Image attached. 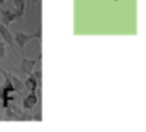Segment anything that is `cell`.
<instances>
[{"label": "cell", "mask_w": 146, "mask_h": 132, "mask_svg": "<svg viewBox=\"0 0 146 132\" xmlns=\"http://www.w3.org/2000/svg\"><path fill=\"white\" fill-rule=\"evenodd\" d=\"M9 78H10V81H12V84H13V87H14V90L15 91H18V92H22L23 91V82L21 81L19 78H18L15 74H12V73H9Z\"/></svg>", "instance_id": "obj_9"}, {"label": "cell", "mask_w": 146, "mask_h": 132, "mask_svg": "<svg viewBox=\"0 0 146 132\" xmlns=\"http://www.w3.org/2000/svg\"><path fill=\"white\" fill-rule=\"evenodd\" d=\"M25 86H26V89H28L30 91H36V90H37V87H40V86H38L37 80L35 78V76H33L32 73L28 74V77L26 78Z\"/></svg>", "instance_id": "obj_8"}, {"label": "cell", "mask_w": 146, "mask_h": 132, "mask_svg": "<svg viewBox=\"0 0 146 132\" xmlns=\"http://www.w3.org/2000/svg\"><path fill=\"white\" fill-rule=\"evenodd\" d=\"M32 74L35 76V78L37 80L38 86L41 87V85H42V72H41V66H40V63L36 64V67L33 68V71H32Z\"/></svg>", "instance_id": "obj_10"}, {"label": "cell", "mask_w": 146, "mask_h": 132, "mask_svg": "<svg viewBox=\"0 0 146 132\" xmlns=\"http://www.w3.org/2000/svg\"><path fill=\"white\" fill-rule=\"evenodd\" d=\"M113 1H117V0H113Z\"/></svg>", "instance_id": "obj_13"}, {"label": "cell", "mask_w": 146, "mask_h": 132, "mask_svg": "<svg viewBox=\"0 0 146 132\" xmlns=\"http://www.w3.org/2000/svg\"><path fill=\"white\" fill-rule=\"evenodd\" d=\"M14 42L17 44L18 48H21L23 51H25V48L30 41L32 40H38L41 41L42 38V35H41V28H38L35 33H25V32H17L14 36Z\"/></svg>", "instance_id": "obj_2"}, {"label": "cell", "mask_w": 146, "mask_h": 132, "mask_svg": "<svg viewBox=\"0 0 146 132\" xmlns=\"http://www.w3.org/2000/svg\"><path fill=\"white\" fill-rule=\"evenodd\" d=\"M5 53H7V44L4 41H0V59L4 58Z\"/></svg>", "instance_id": "obj_11"}, {"label": "cell", "mask_w": 146, "mask_h": 132, "mask_svg": "<svg viewBox=\"0 0 146 132\" xmlns=\"http://www.w3.org/2000/svg\"><path fill=\"white\" fill-rule=\"evenodd\" d=\"M7 112H5V118L4 121L9 122V121H15V122H30V121H33V115L32 113H28L27 110L23 112V109H21L19 107L12 104L8 105Z\"/></svg>", "instance_id": "obj_1"}, {"label": "cell", "mask_w": 146, "mask_h": 132, "mask_svg": "<svg viewBox=\"0 0 146 132\" xmlns=\"http://www.w3.org/2000/svg\"><path fill=\"white\" fill-rule=\"evenodd\" d=\"M37 104H38V95L36 94V91H31V94H28L22 101L23 110H27V112L32 110Z\"/></svg>", "instance_id": "obj_4"}, {"label": "cell", "mask_w": 146, "mask_h": 132, "mask_svg": "<svg viewBox=\"0 0 146 132\" xmlns=\"http://www.w3.org/2000/svg\"><path fill=\"white\" fill-rule=\"evenodd\" d=\"M0 19H1V23L4 26H10L14 21L18 19L17 14H15V12H12V10H8V9H1V12H0Z\"/></svg>", "instance_id": "obj_6"}, {"label": "cell", "mask_w": 146, "mask_h": 132, "mask_svg": "<svg viewBox=\"0 0 146 132\" xmlns=\"http://www.w3.org/2000/svg\"><path fill=\"white\" fill-rule=\"evenodd\" d=\"M40 62H41V54H38V56L37 58H35V59H27L25 56V54H23L22 55V62H21V69H22V71L28 76V74L32 73V71H33V68L36 67V64L40 63Z\"/></svg>", "instance_id": "obj_3"}, {"label": "cell", "mask_w": 146, "mask_h": 132, "mask_svg": "<svg viewBox=\"0 0 146 132\" xmlns=\"http://www.w3.org/2000/svg\"><path fill=\"white\" fill-rule=\"evenodd\" d=\"M0 36L3 37L4 42H7L8 45L12 48L13 53H15V48H14V37H13L12 32L9 31V28L7 26H4L3 23H0Z\"/></svg>", "instance_id": "obj_5"}, {"label": "cell", "mask_w": 146, "mask_h": 132, "mask_svg": "<svg viewBox=\"0 0 146 132\" xmlns=\"http://www.w3.org/2000/svg\"><path fill=\"white\" fill-rule=\"evenodd\" d=\"M13 4H14V12L15 14H17L18 18L23 17V14H25L26 9H27V7H26V0H13Z\"/></svg>", "instance_id": "obj_7"}, {"label": "cell", "mask_w": 146, "mask_h": 132, "mask_svg": "<svg viewBox=\"0 0 146 132\" xmlns=\"http://www.w3.org/2000/svg\"><path fill=\"white\" fill-rule=\"evenodd\" d=\"M5 3V0H0V5H3Z\"/></svg>", "instance_id": "obj_12"}]
</instances>
